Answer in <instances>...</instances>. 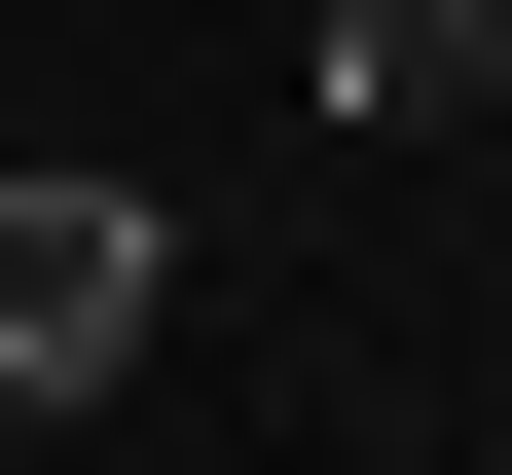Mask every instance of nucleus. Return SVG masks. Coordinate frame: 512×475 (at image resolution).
Listing matches in <instances>:
<instances>
[{
    "instance_id": "nucleus-1",
    "label": "nucleus",
    "mask_w": 512,
    "mask_h": 475,
    "mask_svg": "<svg viewBox=\"0 0 512 475\" xmlns=\"http://www.w3.org/2000/svg\"><path fill=\"white\" fill-rule=\"evenodd\" d=\"M147 329H183V220L147 183H0V402H110Z\"/></svg>"
},
{
    "instance_id": "nucleus-2",
    "label": "nucleus",
    "mask_w": 512,
    "mask_h": 475,
    "mask_svg": "<svg viewBox=\"0 0 512 475\" xmlns=\"http://www.w3.org/2000/svg\"><path fill=\"white\" fill-rule=\"evenodd\" d=\"M330 110H366V147H439V110H512V0H330Z\"/></svg>"
}]
</instances>
